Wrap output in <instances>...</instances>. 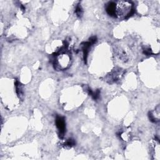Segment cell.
I'll use <instances>...</instances> for the list:
<instances>
[{
  "instance_id": "6da1fadb",
  "label": "cell",
  "mask_w": 160,
  "mask_h": 160,
  "mask_svg": "<svg viewBox=\"0 0 160 160\" xmlns=\"http://www.w3.org/2000/svg\"><path fill=\"white\" fill-rule=\"evenodd\" d=\"M133 5L128 1H120L115 3V16L119 18L129 17L132 14Z\"/></svg>"
},
{
  "instance_id": "7a4b0ae2",
  "label": "cell",
  "mask_w": 160,
  "mask_h": 160,
  "mask_svg": "<svg viewBox=\"0 0 160 160\" xmlns=\"http://www.w3.org/2000/svg\"><path fill=\"white\" fill-rule=\"evenodd\" d=\"M70 58L67 54H61V56L57 57L56 61L54 63V66H56V68L60 69H66L69 66Z\"/></svg>"
},
{
  "instance_id": "3957f363",
  "label": "cell",
  "mask_w": 160,
  "mask_h": 160,
  "mask_svg": "<svg viewBox=\"0 0 160 160\" xmlns=\"http://www.w3.org/2000/svg\"><path fill=\"white\" fill-rule=\"evenodd\" d=\"M56 126L59 130L60 136L63 137L65 132V121L64 118L61 116H58L56 118Z\"/></svg>"
},
{
  "instance_id": "277c9868",
  "label": "cell",
  "mask_w": 160,
  "mask_h": 160,
  "mask_svg": "<svg viewBox=\"0 0 160 160\" xmlns=\"http://www.w3.org/2000/svg\"><path fill=\"white\" fill-rule=\"evenodd\" d=\"M106 11L108 13L112 16L115 17V3L111 2L106 7Z\"/></svg>"
},
{
  "instance_id": "5b68a950",
  "label": "cell",
  "mask_w": 160,
  "mask_h": 160,
  "mask_svg": "<svg viewBox=\"0 0 160 160\" xmlns=\"http://www.w3.org/2000/svg\"><path fill=\"white\" fill-rule=\"evenodd\" d=\"M16 87H17V94L18 95V97H20V98L21 97H23V88H22V86H21L20 83L17 82V85H16Z\"/></svg>"
},
{
  "instance_id": "8992f818",
  "label": "cell",
  "mask_w": 160,
  "mask_h": 160,
  "mask_svg": "<svg viewBox=\"0 0 160 160\" xmlns=\"http://www.w3.org/2000/svg\"><path fill=\"white\" fill-rule=\"evenodd\" d=\"M75 144V141L73 140H68L66 142V143L65 144V145L66 146H74Z\"/></svg>"
},
{
  "instance_id": "52a82bcc",
  "label": "cell",
  "mask_w": 160,
  "mask_h": 160,
  "mask_svg": "<svg viewBox=\"0 0 160 160\" xmlns=\"http://www.w3.org/2000/svg\"><path fill=\"white\" fill-rule=\"evenodd\" d=\"M76 15L78 16V17H81V15H82V9H81V8L79 6H78L77 7H76Z\"/></svg>"
}]
</instances>
